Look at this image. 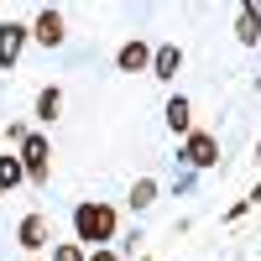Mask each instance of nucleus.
<instances>
[{
	"label": "nucleus",
	"mask_w": 261,
	"mask_h": 261,
	"mask_svg": "<svg viewBox=\"0 0 261 261\" xmlns=\"http://www.w3.org/2000/svg\"><path fill=\"white\" fill-rule=\"evenodd\" d=\"M73 235H79V246L105 251V241H115V209L99 204V199H84L73 209Z\"/></svg>",
	"instance_id": "obj_1"
},
{
	"label": "nucleus",
	"mask_w": 261,
	"mask_h": 261,
	"mask_svg": "<svg viewBox=\"0 0 261 261\" xmlns=\"http://www.w3.org/2000/svg\"><path fill=\"white\" fill-rule=\"evenodd\" d=\"M21 167H27V178L42 188L47 183V172H53V141L42 136V130H32L27 141H21Z\"/></svg>",
	"instance_id": "obj_2"
},
{
	"label": "nucleus",
	"mask_w": 261,
	"mask_h": 261,
	"mask_svg": "<svg viewBox=\"0 0 261 261\" xmlns=\"http://www.w3.org/2000/svg\"><path fill=\"white\" fill-rule=\"evenodd\" d=\"M178 157H183L193 172H204V167L220 162V136H214V130H193V136H183V151H178Z\"/></svg>",
	"instance_id": "obj_3"
},
{
	"label": "nucleus",
	"mask_w": 261,
	"mask_h": 261,
	"mask_svg": "<svg viewBox=\"0 0 261 261\" xmlns=\"http://www.w3.org/2000/svg\"><path fill=\"white\" fill-rule=\"evenodd\" d=\"M27 37H32V27H21V21H0V68H16Z\"/></svg>",
	"instance_id": "obj_4"
},
{
	"label": "nucleus",
	"mask_w": 261,
	"mask_h": 261,
	"mask_svg": "<svg viewBox=\"0 0 261 261\" xmlns=\"http://www.w3.org/2000/svg\"><path fill=\"white\" fill-rule=\"evenodd\" d=\"M178 68H183V47H178V42H162V47H151V79L172 84V79H178Z\"/></svg>",
	"instance_id": "obj_5"
},
{
	"label": "nucleus",
	"mask_w": 261,
	"mask_h": 261,
	"mask_svg": "<svg viewBox=\"0 0 261 261\" xmlns=\"http://www.w3.org/2000/svg\"><path fill=\"white\" fill-rule=\"evenodd\" d=\"M16 241H21V251H42L53 241V230H47V214H27V220H21V230H16Z\"/></svg>",
	"instance_id": "obj_6"
},
{
	"label": "nucleus",
	"mask_w": 261,
	"mask_h": 261,
	"mask_svg": "<svg viewBox=\"0 0 261 261\" xmlns=\"http://www.w3.org/2000/svg\"><path fill=\"white\" fill-rule=\"evenodd\" d=\"M115 68H120V73H141V68H151V47H146L141 37L120 42V53H115Z\"/></svg>",
	"instance_id": "obj_7"
},
{
	"label": "nucleus",
	"mask_w": 261,
	"mask_h": 261,
	"mask_svg": "<svg viewBox=\"0 0 261 261\" xmlns=\"http://www.w3.org/2000/svg\"><path fill=\"white\" fill-rule=\"evenodd\" d=\"M32 37L42 42V47H63V11H37V21H32Z\"/></svg>",
	"instance_id": "obj_8"
},
{
	"label": "nucleus",
	"mask_w": 261,
	"mask_h": 261,
	"mask_svg": "<svg viewBox=\"0 0 261 261\" xmlns=\"http://www.w3.org/2000/svg\"><path fill=\"white\" fill-rule=\"evenodd\" d=\"M235 37H241V47H256V42H261V0H246V6H241Z\"/></svg>",
	"instance_id": "obj_9"
},
{
	"label": "nucleus",
	"mask_w": 261,
	"mask_h": 261,
	"mask_svg": "<svg viewBox=\"0 0 261 261\" xmlns=\"http://www.w3.org/2000/svg\"><path fill=\"white\" fill-rule=\"evenodd\" d=\"M162 120H167V130H178V136H193V105H188L183 94H172V99H167Z\"/></svg>",
	"instance_id": "obj_10"
},
{
	"label": "nucleus",
	"mask_w": 261,
	"mask_h": 261,
	"mask_svg": "<svg viewBox=\"0 0 261 261\" xmlns=\"http://www.w3.org/2000/svg\"><path fill=\"white\" fill-rule=\"evenodd\" d=\"M16 183H27V167H21V151H0V193H11Z\"/></svg>",
	"instance_id": "obj_11"
},
{
	"label": "nucleus",
	"mask_w": 261,
	"mask_h": 261,
	"mask_svg": "<svg viewBox=\"0 0 261 261\" xmlns=\"http://www.w3.org/2000/svg\"><path fill=\"white\" fill-rule=\"evenodd\" d=\"M58 110H63V89L58 84H47V89H37V120H58Z\"/></svg>",
	"instance_id": "obj_12"
},
{
	"label": "nucleus",
	"mask_w": 261,
	"mask_h": 261,
	"mask_svg": "<svg viewBox=\"0 0 261 261\" xmlns=\"http://www.w3.org/2000/svg\"><path fill=\"white\" fill-rule=\"evenodd\" d=\"M151 204H157V178H136V183H130V209H151Z\"/></svg>",
	"instance_id": "obj_13"
},
{
	"label": "nucleus",
	"mask_w": 261,
	"mask_h": 261,
	"mask_svg": "<svg viewBox=\"0 0 261 261\" xmlns=\"http://www.w3.org/2000/svg\"><path fill=\"white\" fill-rule=\"evenodd\" d=\"M53 261H89V251L79 241H63V246H53Z\"/></svg>",
	"instance_id": "obj_14"
},
{
	"label": "nucleus",
	"mask_w": 261,
	"mask_h": 261,
	"mask_svg": "<svg viewBox=\"0 0 261 261\" xmlns=\"http://www.w3.org/2000/svg\"><path fill=\"white\" fill-rule=\"evenodd\" d=\"M89 261H115V251L105 246V251H89Z\"/></svg>",
	"instance_id": "obj_15"
},
{
	"label": "nucleus",
	"mask_w": 261,
	"mask_h": 261,
	"mask_svg": "<svg viewBox=\"0 0 261 261\" xmlns=\"http://www.w3.org/2000/svg\"><path fill=\"white\" fill-rule=\"evenodd\" d=\"M256 162H261V146H256Z\"/></svg>",
	"instance_id": "obj_16"
}]
</instances>
